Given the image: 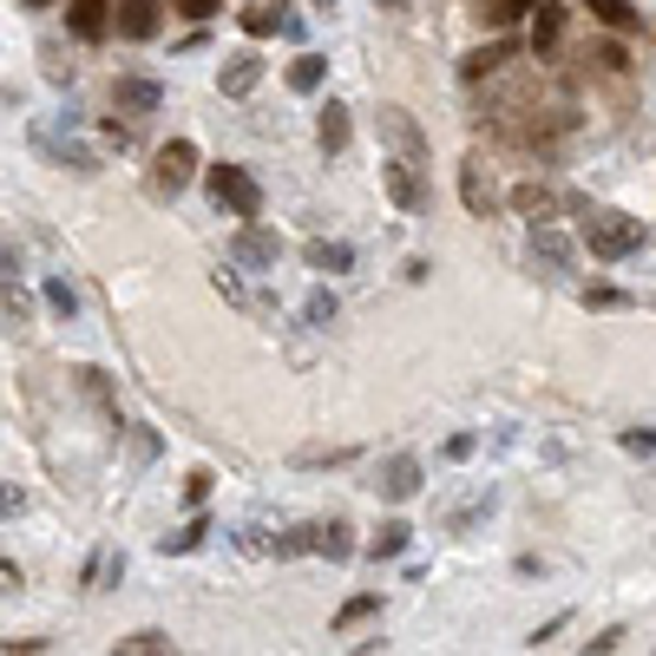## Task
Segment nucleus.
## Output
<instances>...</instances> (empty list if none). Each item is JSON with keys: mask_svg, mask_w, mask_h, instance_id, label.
I'll return each instance as SVG.
<instances>
[{"mask_svg": "<svg viewBox=\"0 0 656 656\" xmlns=\"http://www.w3.org/2000/svg\"><path fill=\"white\" fill-rule=\"evenodd\" d=\"M512 204H518L525 218H545V211H552V191H545V184H518V191H512Z\"/></svg>", "mask_w": 656, "mask_h": 656, "instance_id": "nucleus-27", "label": "nucleus"}, {"mask_svg": "<svg viewBox=\"0 0 656 656\" xmlns=\"http://www.w3.org/2000/svg\"><path fill=\"white\" fill-rule=\"evenodd\" d=\"M27 7H53V0H27Z\"/></svg>", "mask_w": 656, "mask_h": 656, "instance_id": "nucleus-43", "label": "nucleus"}, {"mask_svg": "<svg viewBox=\"0 0 656 656\" xmlns=\"http://www.w3.org/2000/svg\"><path fill=\"white\" fill-rule=\"evenodd\" d=\"M558 40H565V13H558L552 0H538V7H532V53H552Z\"/></svg>", "mask_w": 656, "mask_h": 656, "instance_id": "nucleus-15", "label": "nucleus"}, {"mask_svg": "<svg viewBox=\"0 0 656 656\" xmlns=\"http://www.w3.org/2000/svg\"><path fill=\"white\" fill-rule=\"evenodd\" d=\"M381 610V597H349L342 610H335V630H349V624H362V617H374Z\"/></svg>", "mask_w": 656, "mask_h": 656, "instance_id": "nucleus-31", "label": "nucleus"}, {"mask_svg": "<svg viewBox=\"0 0 656 656\" xmlns=\"http://www.w3.org/2000/svg\"><path fill=\"white\" fill-rule=\"evenodd\" d=\"M158 650H171V637H164V630H139V637H125V644H119V656H158Z\"/></svg>", "mask_w": 656, "mask_h": 656, "instance_id": "nucleus-29", "label": "nucleus"}, {"mask_svg": "<svg viewBox=\"0 0 656 656\" xmlns=\"http://www.w3.org/2000/svg\"><path fill=\"white\" fill-rule=\"evenodd\" d=\"M342 460H355V446H302L295 453V466H342Z\"/></svg>", "mask_w": 656, "mask_h": 656, "instance_id": "nucleus-28", "label": "nucleus"}, {"mask_svg": "<svg viewBox=\"0 0 656 656\" xmlns=\"http://www.w3.org/2000/svg\"><path fill=\"white\" fill-rule=\"evenodd\" d=\"M584 7H591V13H597V20H604L610 33H630V27H637V13H630V0H584Z\"/></svg>", "mask_w": 656, "mask_h": 656, "instance_id": "nucleus-22", "label": "nucleus"}, {"mask_svg": "<svg viewBox=\"0 0 656 656\" xmlns=\"http://www.w3.org/2000/svg\"><path fill=\"white\" fill-rule=\"evenodd\" d=\"M532 256H538L545 270H558V276H565V270L578 263V250H572V236H565V230H552V223H538V230H532Z\"/></svg>", "mask_w": 656, "mask_h": 656, "instance_id": "nucleus-11", "label": "nucleus"}, {"mask_svg": "<svg viewBox=\"0 0 656 656\" xmlns=\"http://www.w3.org/2000/svg\"><path fill=\"white\" fill-rule=\"evenodd\" d=\"M47 309H53V315H73V309H79V295H73L67 276H53V283H47Z\"/></svg>", "mask_w": 656, "mask_h": 656, "instance_id": "nucleus-32", "label": "nucleus"}, {"mask_svg": "<svg viewBox=\"0 0 656 656\" xmlns=\"http://www.w3.org/2000/svg\"><path fill=\"white\" fill-rule=\"evenodd\" d=\"M0 650H7V656H40L47 644H40V637H20V644H0Z\"/></svg>", "mask_w": 656, "mask_h": 656, "instance_id": "nucleus-42", "label": "nucleus"}, {"mask_svg": "<svg viewBox=\"0 0 656 656\" xmlns=\"http://www.w3.org/2000/svg\"><path fill=\"white\" fill-rule=\"evenodd\" d=\"M67 27H73V40H105L112 0H73V7H67Z\"/></svg>", "mask_w": 656, "mask_h": 656, "instance_id": "nucleus-13", "label": "nucleus"}, {"mask_svg": "<svg viewBox=\"0 0 656 656\" xmlns=\"http://www.w3.org/2000/svg\"><path fill=\"white\" fill-rule=\"evenodd\" d=\"M243 27H250V33L263 40V33H276L283 20H276V7H250V13H243Z\"/></svg>", "mask_w": 656, "mask_h": 656, "instance_id": "nucleus-33", "label": "nucleus"}, {"mask_svg": "<svg viewBox=\"0 0 656 656\" xmlns=\"http://www.w3.org/2000/svg\"><path fill=\"white\" fill-rule=\"evenodd\" d=\"M191 178H198V145L191 139H171V145L158 151V164H151V191L158 198H178Z\"/></svg>", "mask_w": 656, "mask_h": 656, "instance_id": "nucleus-4", "label": "nucleus"}, {"mask_svg": "<svg viewBox=\"0 0 656 656\" xmlns=\"http://www.w3.org/2000/svg\"><path fill=\"white\" fill-rule=\"evenodd\" d=\"M381 184H387V198H394L401 211H421V204H427V184H421L414 158H387V164H381Z\"/></svg>", "mask_w": 656, "mask_h": 656, "instance_id": "nucleus-7", "label": "nucleus"}, {"mask_svg": "<svg viewBox=\"0 0 656 656\" xmlns=\"http://www.w3.org/2000/svg\"><path fill=\"white\" fill-rule=\"evenodd\" d=\"M218 85H223V99H250V92L263 85V60H256V53H230Z\"/></svg>", "mask_w": 656, "mask_h": 656, "instance_id": "nucleus-10", "label": "nucleus"}, {"mask_svg": "<svg viewBox=\"0 0 656 656\" xmlns=\"http://www.w3.org/2000/svg\"><path fill=\"white\" fill-rule=\"evenodd\" d=\"M460 198H466V211H486V204H493V191H486V178H480V158L460 164Z\"/></svg>", "mask_w": 656, "mask_h": 656, "instance_id": "nucleus-20", "label": "nucleus"}, {"mask_svg": "<svg viewBox=\"0 0 656 656\" xmlns=\"http://www.w3.org/2000/svg\"><path fill=\"white\" fill-rule=\"evenodd\" d=\"M164 20V0H119V33L125 40H151Z\"/></svg>", "mask_w": 656, "mask_h": 656, "instance_id": "nucleus-14", "label": "nucleus"}, {"mask_svg": "<svg viewBox=\"0 0 656 656\" xmlns=\"http://www.w3.org/2000/svg\"><path fill=\"white\" fill-rule=\"evenodd\" d=\"M204 493H211V473H191V480H184V499L204 506Z\"/></svg>", "mask_w": 656, "mask_h": 656, "instance_id": "nucleus-38", "label": "nucleus"}, {"mask_svg": "<svg viewBox=\"0 0 656 656\" xmlns=\"http://www.w3.org/2000/svg\"><path fill=\"white\" fill-rule=\"evenodd\" d=\"M407 538H414V532H407L401 518H387V525L374 532V558H401V552H407Z\"/></svg>", "mask_w": 656, "mask_h": 656, "instance_id": "nucleus-25", "label": "nucleus"}, {"mask_svg": "<svg viewBox=\"0 0 656 656\" xmlns=\"http://www.w3.org/2000/svg\"><path fill=\"white\" fill-rule=\"evenodd\" d=\"M335 315H342V302H335V295H329V290H315V295H309V302H302V322H309V329H329Z\"/></svg>", "mask_w": 656, "mask_h": 656, "instance_id": "nucleus-26", "label": "nucleus"}, {"mask_svg": "<svg viewBox=\"0 0 656 656\" xmlns=\"http://www.w3.org/2000/svg\"><path fill=\"white\" fill-rule=\"evenodd\" d=\"M178 13H191V20H211V13H218V0H178Z\"/></svg>", "mask_w": 656, "mask_h": 656, "instance_id": "nucleus-40", "label": "nucleus"}, {"mask_svg": "<svg viewBox=\"0 0 656 656\" xmlns=\"http://www.w3.org/2000/svg\"><path fill=\"white\" fill-rule=\"evenodd\" d=\"M506 53H512V47H480V53H466V60H460V79H466V85H480L486 73H499V67H506Z\"/></svg>", "mask_w": 656, "mask_h": 656, "instance_id": "nucleus-18", "label": "nucleus"}, {"mask_svg": "<svg viewBox=\"0 0 656 656\" xmlns=\"http://www.w3.org/2000/svg\"><path fill=\"white\" fill-rule=\"evenodd\" d=\"M302 552H315V525H295L276 538V558H302Z\"/></svg>", "mask_w": 656, "mask_h": 656, "instance_id": "nucleus-30", "label": "nucleus"}, {"mask_svg": "<svg viewBox=\"0 0 656 656\" xmlns=\"http://www.w3.org/2000/svg\"><path fill=\"white\" fill-rule=\"evenodd\" d=\"M230 256H236L243 270H276L283 236H276V230H263V223H243V230H236V243H230Z\"/></svg>", "mask_w": 656, "mask_h": 656, "instance_id": "nucleus-5", "label": "nucleus"}, {"mask_svg": "<svg viewBox=\"0 0 656 656\" xmlns=\"http://www.w3.org/2000/svg\"><path fill=\"white\" fill-rule=\"evenodd\" d=\"M27 512V493L20 486H0V518H20Z\"/></svg>", "mask_w": 656, "mask_h": 656, "instance_id": "nucleus-36", "label": "nucleus"}, {"mask_svg": "<svg viewBox=\"0 0 656 656\" xmlns=\"http://www.w3.org/2000/svg\"><path fill=\"white\" fill-rule=\"evenodd\" d=\"M532 7H538V0H486V13H480V20H486L493 33H506L512 20H518V13H532Z\"/></svg>", "mask_w": 656, "mask_h": 656, "instance_id": "nucleus-23", "label": "nucleus"}, {"mask_svg": "<svg viewBox=\"0 0 656 656\" xmlns=\"http://www.w3.org/2000/svg\"><path fill=\"white\" fill-rule=\"evenodd\" d=\"M218 290L230 295V302H243V309H250V290H243V276H218Z\"/></svg>", "mask_w": 656, "mask_h": 656, "instance_id": "nucleus-39", "label": "nucleus"}, {"mask_svg": "<svg viewBox=\"0 0 656 656\" xmlns=\"http://www.w3.org/2000/svg\"><path fill=\"white\" fill-rule=\"evenodd\" d=\"M198 545H204V518H191V525H178L171 538H158L164 558H184V552H198Z\"/></svg>", "mask_w": 656, "mask_h": 656, "instance_id": "nucleus-21", "label": "nucleus"}, {"mask_svg": "<svg viewBox=\"0 0 656 656\" xmlns=\"http://www.w3.org/2000/svg\"><path fill=\"white\" fill-rule=\"evenodd\" d=\"M112 99H119V112H158L164 105V85L145 73H125V79H112Z\"/></svg>", "mask_w": 656, "mask_h": 656, "instance_id": "nucleus-9", "label": "nucleus"}, {"mask_svg": "<svg viewBox=\"0 0 656 656\" xmlns=\"http://www.w3.org/2000/svg\"><path fill=\"white\" fill-rule=\"evenodd\" d=\"M315 552L342 565V558H355V532H349L342 518H329V525H315Z\"/></svg>", "mask_w": 656, "mask_h": 656, "instance_id": "nucleus-17", "label": "nucleus"}, {"mask_svg": "<svg viewBox=\"0 0 656 656\" xmlns=\"http://www.w3.org/2000/svg\"><path fill=\"white\" fill-rule=\"evenodd\" d=\"M322 79H329V60H322V53H295L290 60V85L295 92H315Z\"/></svg>", "mask_w": 656, "mask_h": 656, "instance_id": "nucleus-19", "label": "nucleus"}, {"mask_svg": "<svg viewBox=\"0 0 656 656\" xmlns=\"http://www.w3.org/2000/svg\"><path fill=\"white\" fill-rule=\"evenodd\" d=\"M381 139L394 145V158H414V164H421V151H427V132H421L414 112H401V105H381Z\"/></svg>", "mask_w": 656, "mask_h": 656, "instance_id": "nucleus-6", "label": "nucleus"}, {"mask_svg": "<svg viewBox=\"0 0 656 656\" xmlns=\"http://www.w3.org/2000/svg\"><path fill=\"white\" fill-rule=\"evenodd\" d=\"M33 145L47 151V158H60V164H73L79 178H92V171L105 164V151H99V145H85V139H79V125H73V119H67V125H53V119H40V125H33Z\"/></svg>", "mask_w": 656, "mask_h": 656, "instance_id": "nucleus-1", "label": "nucleus"}, {"mask_svg": "<svg viewBox=\"0 0 656 656\" xmlns=\"http://www.w3.org/2000/svg\"><path fill=\"white\" fill-rule=\"evenodd\" d=\"M624 446H630V453H656V427H630Z\"/></svg>", "mask_w": 656, "mask_h": 656, "instance_id": "nucleus-37", "label": "nucleus"}, {"mask_svg": "<svg viewBox=\"0 0 656 656\" xmlns=\"http://www.w3.org/2000/svg\"><path fill=\"white\" fill-rule=\"evenodd\" d=\"M302 256H309V270H349V263H355L349 243H309Z\"/></svg>", "mask_w": 656, "mask_h": 656, "instance_id": "nucleus-24", "label": "nucleus"}, {"mask_svg": "<svg viewBox=\"0 0 656 656\" xmlns=\"http://www.w3.org/2000/svg\"><path fill=\"white\" fill-rule=\"evenodd\" d=\"M211 198H218V211H230V218H256L263 211V184L243 164H211Z\"/></svg>", "mask_w": 656, "mask_h": 656, "instance_id": "nucleus-2", "label": "nucleus"}, {"mask_svg": "<svg viewBox=\"0 0 656 656\" xmlns=\"http://www.w3.org/2000/svg\"><path fill=\"white\" fill-rule=\"evenodd\" d=\"M630 295L624 290H584V309H624Z\"/></svg>", "mask_w": 656, "mask_h": 656, "instance_id": "nucleus-35", "label": "nucleus"}, {"mask_svg": "<svg viewBox=\"0 0 656 656\" xmlns=\"http://www.w3.org/2000/svg\"><path fill=\"white\" fill-rule=\"evenodd\" d=\"M374 493H381V499H414V493H421V460H414V453H394V460H381V480H374Z\"/></svg>", "mask_w": 656, "mask_h": 656, "instance_id": "nucleus-8", "label": "nucleus"}, {"mask_svg": "<svg viewBox=\"0 0 656 656\" xmlns=\"http://www.w3.org/2000/svg\"><path fill=\"white\" fill-rule=\"evenodd\" d=\"M597 67H604V73H624V67H630V53H624L617 40H604V47H597Z\"/></svg>", "mask_w": 656, "mask_h": 656, "instance_id": "nucleus-34", "label": "nucleus"}, {"mask_svg": "<svg viewBox=\"0 0 656 656\" xmlns=\"http://www.w3.org/2000/svg\"><path fill=\"white\" fill-rule=\"evenodd\" d=\"M315 139H322V151L349 145V105H342V99H329V105L315 112Z\"/></svg>", "mask_w": 656, "mask_h": 656, "instance_id": "nucleus-16", "label": "nucleus"}, {"mask_svg": "<svg viewBox=\"0 0 656 656\" xmlns=\"http://www.w3.org/2000/svg\"><path fill=\"white\" fill-rule=\"evenodd\" d=\"M637 243H644V223H637V218H617V211H604V218L584 223V250H591V256H604V263L630 256Z\"/></svg>", "mask_w": 656, "mask_h": 656, "instance_id": "nucleus-3", "label": "nucleus"}, {"mask_svg": "<svg viewBox=\"0 0 656 656\" xmlns=\"http://www.w3.org/2000/svg\"><path fill=\"white\" fill-rule=\"evenodd\" d=\"M446 460H473V434H453V440H446Z\"/></svg>", "mask_w": 656, "mask_h": 656, "instance_id": "nucleus-41", "label": "nucleus"}, {"mask_svg": "<svg viewBox=\"0 0 656 656\" xmlns=\"http://www.w3.org/2000/svg\"><path fill=\"white\" fill-rule=\"evenodd\" d=\"M27 329H33V295L7 276L0 283V335H27Z\"/></svg>", "mask_w": 656, "mask_h": 656, "instance_id": "nucleus-12", "label": "nucleus"}]
</instances>
